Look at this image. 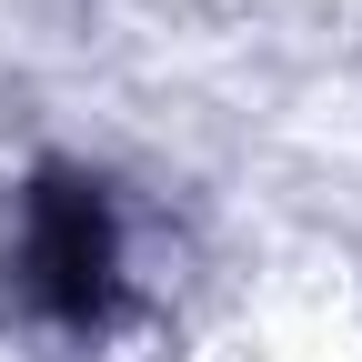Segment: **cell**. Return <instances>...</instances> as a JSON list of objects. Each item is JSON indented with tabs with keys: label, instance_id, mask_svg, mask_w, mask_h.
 <instances>
[{
	"label": "cell",
	"instance_id": "1",
	"mask_svg": "<svg viewBox=\"0 0 362 362\" xmlns=\"http://www.w3.org/2000/svg\"><path fill=\"white\" fill-rule=\"evenodd\" d=\"M21 292L51 312V322H101V312L121 302V232H111L101 181L51 171V181L30 192V221H21Z\"/></svg>",
	"mask_w": 362,
	"mask_h": 362
}]
</instances>
